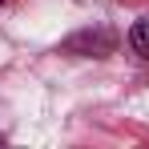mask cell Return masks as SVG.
<instances>
[{
  "mask_svg": "<svg viewBox=\"0 0 149 149\" xmlns=\"http://www.w3.org/2000/svg\"><path fill=\"white\" fill-rule=\"evenodd\" d=\"M0 4H4V0H0Z\"/></svg>",
  "mask_w": 149,
  "mask_h": 149,
  "instance_id": "4",
  "label": "cell"
},
{
  "mask_svg": "<svg viewBox=\"0 0 149 149\" xmlns=\"http://www.w3.org/2000/svg\"><path fill=\"white\" fill-rule=\"evenodd\" d=\"M61 49H65V52H77V56H109V52L117 49V36L105 32V28H93V32H77V36H69Z\"/></svg>",
  "mask_w": 149,
  "mask_h": 149,
  "instance_id": "1",
  "label": "cell"
},
{
  "mask_svg": "<svg viewBox=\"0 0 149 149\" xmlns=\"http://www.w3.org/2000/svg\"><path fill=\"white\" fill-rule=\"evenodd\" d=\"M0 145H4V133H0Z\"/></svg>",
  "mask_w": 149,
  "mask_h": 149,
  "instance_id": "3",
  "label": "cell"
},
{
  "mask_svg": "<svg viewBox=\"0 0 149 149\" xmlns=\"http://www.w3.org/2000/svg\"><path fill=\"white\" fill-rule=\"evenodd\" d=\"M129 49L137 52V56H145V61H149V16H141L137 24L129 28Z\"/></svg>",
  "mask_w": 149,
  "mask_h": 149,
  "instance_id": "2",
  "label": "cell"
}]
</instances>
